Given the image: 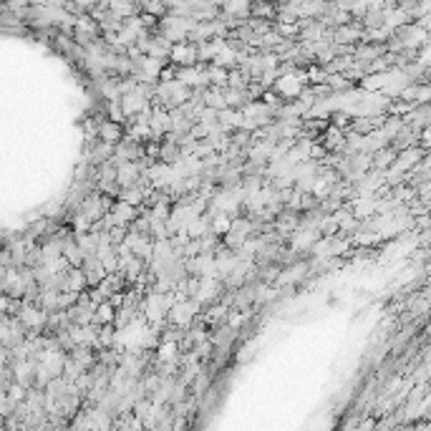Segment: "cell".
<instances>
[{
	"label": "cell",
	"instance_id": "277c9868",
	"mask_svg": "<svg viewBox=\"0 0 431 431\" xmlns=\"http://www.w3.org/2000/svg\"><path fill=\"white\" fill-rule=\"evenodd\" d=\"M182 157H184V149L179 147L177 141L162 139V152H159V159H162V162H166V164H177Z\"/></svg>",
	"mask_w": 431,
	"mask_h": 431
},
{
	"label": "cell",
	"instance_id": "5b68a950",
	"mask_svg": "<svg viewBox=\"0 0 431 431\" xmlns=\"http://www.w3.org/2000/svg\"><path fill=\"white\" fill-rule=\"evenodd\" d=\"M113 318H116V305H113L111 300H104V303L96 308L94 323H96V325H104V323H113Z\"/></svg>",
	"mask_w": 431,
	"mask_h": 431
},
{
	"label": "cell",
	"instance_id": "3957f363",
	"mask_svg": "<svg viewBox=\"0 0 431 431\" xmlns=\"http://www.w3.org/2000/svg\"><path fill=\"white\" fill-rule=\"evenodd\" d=\"M124 136H126L124 124H119V121H111V119L101 121V126H99V139H104V141H108V144H119Z\"/></svg>",
	"mask_w": 431,
	"mask_h": 431
},
{
	"label": "cell",
	"instance_id": "8992f818",
	"mask_svg": "<svg viewBox=\"0 0 431 431\" xmlns=\"http://www.w3.org/2000/svg\"><path fill=\"white\" fill-rule=\"evenodd\" d=\"M247 5H250V0H227L224 10L229 15H240V13H247Z\"/></svg>",
	"mask_w": 431,
	"mask_h": 431
},
{
	"label": "cell",
	"instance_id": "7a4b0ae2",
	"mask_svg": "<svg viewBox=\"0 0 431 431\" xmlns=\"http://www.w3.org/2000/svg\"><path fill=\"white\" fill-rule=\"evenodd\" d=\"M169 58L174 61L177 66H194L197 58H199V51L197 46H187V43H174L171 46V53Z\"/></svg>",
	"mask_w": 431,
	"mask_h": 431
},
{
	"label": "cell",
	"instance_id": "6da1fadb",
	"mask_svg": "<svg viewBox=\"0 0 431 431\" xmlns=\"http://www.w3.org/2000/svg\"><path fill=\"white\" fill-rule=\"evenodd\" d=\"M83 272H86V277H89V287H96L108 272H106V268H104V263H101V257L99 255H86L83 257Z\"/></svg>",
	"mask_w": 431,
	"mask_h": 431
}]
</instances>
